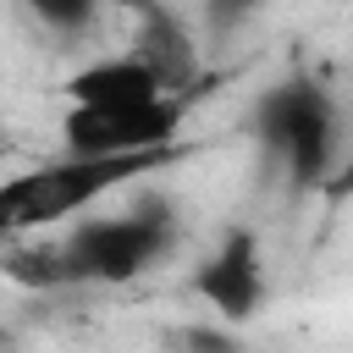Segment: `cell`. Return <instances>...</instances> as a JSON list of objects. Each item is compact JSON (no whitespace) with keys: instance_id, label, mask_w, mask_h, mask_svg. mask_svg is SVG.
Segmentation results:
<instances>
[{"instance_id":"obj_1","label":"cell","mask_w":353,"mask_h":353,"mask_svg":"<svg viewBox=\"0 0 353 353\" xmlns=\"http://www.w3.org/2000/svg\"><path fill=\"white\" fill-rule=\"evenodd\" d=\"M182 154V149H176ZM176 154H143V160H88V154H50L28 171L0 176V243H39L61 221L105 204L110 193L132 188L138 176L176 165Z\"/></svg>"},{"instance_id":"obj_2","label":"cell","mask_w":353,"mask_h":353,"mask_svg":"<svg viewBox=\"0 0 353 353\" xmlns=\"http://www.w3.org/2000/svg\"><path fill=\"white\" fill-rule=\"evenodd\" d=\"M176 248V215L160 199H143L116 215H88L66 237H55L66 287H121L149 276Z\"/></svg>"},{"instance_id":"obj_3","label":"cell","mask_w":353,"mask_h":353,"mask_svg":"<svg viewBox=\"0 0 353 353\" xmlns=\"http://www.w3.org/2000/svg\"><path fill=\"white\" fill-rule=\"evenodd\" d=\"M259 138L287 160L298 182H320L336 171V105L320 83H281L259 99Z\"/></svg>"},{"instance_id":"obj_4","label":"cell","mask_w":353,"mask_h":353,"mask_svg":"<svg viewBox=\"0 0 353 353\" xmlns=\"http://www.w3.org/2000/svg\"><path fill=\"white\" fill-rule=\"evenodd\" d=\"M182 99L127 105V110H66L61 116V149L88 160H143V154H176L182 132Z\"/></svg>"},{"instance_id":"obj_5","label":"cell","mask_w":353,"mask_h":353,"mask_svg":"<svg viewBox=\"0 0 353 353\" xmlns=\"http://www.w3.org/2000/svg\"><path fill=\"white\" fill-rule=\"evenodd\" d=\"M193 292L221 314V320H248L265 298V259L254 232H232L193 276Z\"/></svg>"},{"instance_id":"obj_6","label":"cell","mask_w":353,"mask_h":353,"mask_svg":"<svg viewBox=\"0 0 353 353\" xmlns=\"http://www.w3.org/2000/svg\"><path fill=\"white\" fill-rule=\"evenodd\" d=\"M61 94H66V110H127V105L171 99L132 50H116V55H99L88 66H77Z\"/></svg>"},{"instance_id":"obj_7","label":"cell","mask_w":353,"mask_h":353,"mask_svg":"<svg viewBox=\"0 0 353 353\" xmlns=\"http://www.w3.org/2000/svg\"><path fill=\"white\" fill-rule=\"evenodd\" d=\"M127 50L154 72V83L171 99H182V88H193V77H199V44L171 11H143V28Z\"/></svg>"},{"instance_id":"obj_8","label":"cell","mask_w":353,"mask_h":353,"mask_svg":"<svg viewBox=\"0 0 353 353\" xmlns=\"http://www.w3.org/2000/svg\"><path fill=\"white\" fill-rule=\"evenodd\" d=\"M331 193H353V143H347V154H342L336 171H331Z\"/></svg>"}]
</instances>
